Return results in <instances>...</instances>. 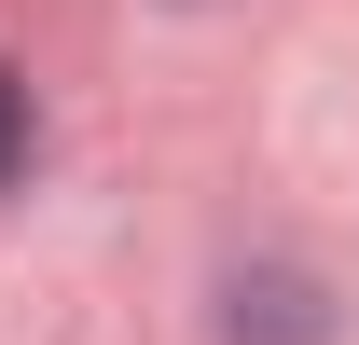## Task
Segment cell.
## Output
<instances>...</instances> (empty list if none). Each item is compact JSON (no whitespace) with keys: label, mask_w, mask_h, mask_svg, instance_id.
Returning a JSON list of instances; mask_svg holds the SVG:
<instances>
[{"label":"cell","mask_w":359,"mask_h":345,"mask_svg":"<svg viewBox=\"0 0 359 345\" xmlns=\"http://www.w3.org/2000/svg\"><path fill=\"white\" fill-rule=\"evenodd\" d=\"M28 166V83H14V69H0V180Z\"/></svg>","instance_id":"cell-1"}]
</instances>
